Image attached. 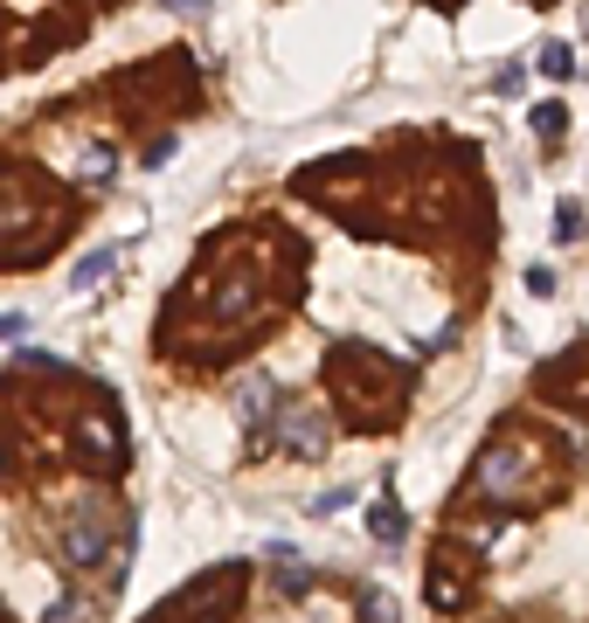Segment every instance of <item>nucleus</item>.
Instances as JSON below:
<instances>
[{
  "label": "nucleus",
  "mask_w": 589,
  "mask_h": 623,
  "mask_svg": "<svg viewBox=\"0 0 589 623\" xmlns=\"http://www.w3.org/2000/svg\"><path fill=\"white\" fill-rule=\"evenodd\" d=\"M104 271H112V250H98V257H83V263H77V277H70V284H77V292H91V284H98Z\"/></svg>",
  "instance_id": "obj_4"
},
{
  "label": "nucleus",
  "mask_w": 589,
  "mask_h": 623,
  "mask_svg": "<svg viewBox=\"0 0 589 623\" xmlns=\"http://www.w3.org/2000/svg\"><path fill=\"white\" fill-rule=\"evenodd\" d=\"M21 326H29V319H21V312H8V319H0V340H14Z\"/></svg>",
  "instance_id": "obj_7"
},
{
  "label": "nucleus",
  "mask_w": 589,
  "mask_h": 623,
  "mask_svg": "<svg viewBox=\"0 0 589 623\" xmlns=\"http://www.w3.org/2000/svg\"><path fill=\"white\" fill-rule=\"evenodd\" d=\"M0 464H8V443H0Z\"/></svg>",
  "instance_id": "obj_8"
},
{
  "label": "nucleus",
  "mask_w": 589,
  "mask_h": 623,
  "mask_svg": "<svg viewBox=\"0 0 589 623\" xmlns=\"http://www.w3.org/2000/svg\"><path fill=\"white\" fill-rule=\"evenodd\" d=\"M375 541H388V547L403 541V506H396V499H382V506H375Z\"/></svg>",
  "instance_id": "obj_3"
},
{
  "label": "nucleus",
  "mask_w": 589,
  "mask_h": 623,
  "mask_svg": "<svg viewBox=\"0 0 589 623\" xmlns=\"http://www.w3.org/2000/svg\"><path fill=\"white\" fill-rule=\"evenodd\" d=\"M541 70H548V77H569L576 56H569V49H541Z\"/></svg>",
  "instance_id": "obj_5"
},
{
  "label": "nucleus",
  "mask_w": 589,
  "mask_h": 623,
  "mask_svg": "<svg viewBox=\"0 0 589 623\" xmlns=\"http://www.w3.org/2000/svg\"><path fill=\"white\" fill-rule=\"evenodd\" d=\"M0 623H8V616H0Z\"/></svg>",
  "instance_id": "obj_9"
},
{
  "label": "nucleus",
  "mask_w": 589,
  "mask_h": 623,
  "mask_svg": "<svg viewBox=\"0 0 589 623\" xmlns=\"http://www.w3.org/2000/svg\"><path fill=\"white\" fill-rule=\"evenodd\" d=\"M277 443L298 451V457H319V451H326V422H319L313 409H292L285 422H277Z\"/></svg>",
  "instance_id": "obj_2"
},
{
  "label": "nucleus",
  "mask_w": 589,
  "mask_h": 623,
  "mask_svg": "<svg viewBox=\"0 0 589 623\" xmlns=\"http://www.w3.org/2000/svg\"><path fill=\"white\" fill-rule=\"evenodd\" d=\"M534 132H548V139H555V132H562V111H555V104H541V111H534Z\"/></svg>",
  "instance_id": "obj_6"
},
{
  "label": "nucleus",
  "mask_w": 589,
  "mask_h": 623,
  "mask_svg": "<svg viewBox=\"0 0 589 623\" xmlns=\"http://www.w3.org/2000/svg\"><path fill=\"white\" fill-rule=\"evenodd\" d=\"M104 541H112V533H104V520H98V506H91V513H77L70 526H63V562H70V568H98L104 562Z\"/></svg>",
  "instance_id": "obj_1"
}]
</instances>
